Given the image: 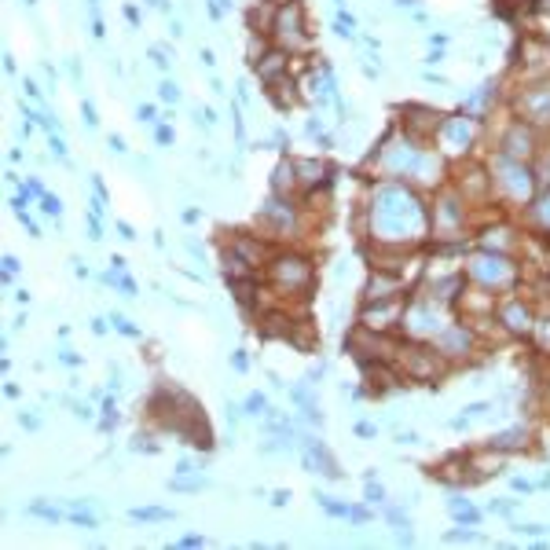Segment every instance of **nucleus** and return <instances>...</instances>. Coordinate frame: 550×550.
<instances>
[{"label": "nucleus", "instance_id": "nucleus-22", "mask_svg": "<svg viewBox=\"0 0 550 550\" xmlns=\"http://www.w3.org/2000/svg\"><path fill=\"white\" fill-rule=\"evenodd\" d=\"M290 502V492H272V506H286Z\"/></svg>", "mask_w": 550, "mask_h": 550}, {"label": "nucleus", "instance_id": "nucleus-20", "mask_svg": "<svg viewBox=\"0 0 550 550\" xmlns=\"http://www.w3.org/2000/svg\"><path fill=\"white\" fill-rule=\"evenodd\" d=\"M22 88H26V96H29V99H41V88H37V84L29 81V77H26V81H22Z\"/></svg>", "mask_w": 550, "mask_h": 550}, {"label": "nucleus", "instance_id": "nucleus-11", "mask_svg": "<svg viewBox=\"0 0 550 550\" xmlns=\"http://www.w3.org/2000/svg\"><path fill=\"white\" fill-rule=\"evenodd\" d=\"M52 154H55V158L63 161V165H70V158H66V143H63V139H59V132L52 136Z\"/></svg>", "mask_w": 550, "mask_h": 550}, {"label": "nucleus", "instance_id": "nucleus-5", "mask_svg": "<svg viewBox=\"0 0 550 550\" xmlns=\"http://www.w3.org/2000/svg\"><path fill=\"white\" fill-rule=\"evenodd\" d=\"M110 327L118 330V334H125V338H143V330H139L132 319H125L121 312H110Z\"/></svg>", "mask_w": 550, "mask_h": 550}, {"label": "nucleus", "instance_id": "nucleus-19", "mask_svg": "<svg viewBox=\"0 0 550 550\" xmlns=\"http://www.w3.org/2000/svg\"><path fill=\"white\" fill-rule=\"evenodd\" d=\"M231 367H235V370H246V367H250V360H246L242 352H235V356H231Z\"/></svg>", "mask_w": 550, "mask_h": 550}, {"label": "nucleus", "instance_id": "nucleus-28", "mask_svg": "<svg viewBox=\"0 0 550 550\" xmlns=\"http://www.w3.org/2000/svg\"><path fill=\"white\" fill-rule=\"evenodd\" d=\"M4 272L15 275V272H19V261H15V257H4Z\"/></svg>", "mask_w": 550, "mask_h": 550}, {"label": "nucleus", "instance_id": "nucleus-26", "mask_svg": "<svg viewBox=\"0 0 550 550\" xmlns=\"http://www.w3.org/2000/svg\"><path fill=\"white\" fill-rule=\"evenodd\" d=\"M125 19H129V22H132V26H139V11H136V7H132V4H125Z\"/></svg>", "mask_w": 550, "mask_h": 550}, {"label": "nucleus", "instance_id": "nucleus-8", "mask_svg": "<svg viewBox=\"0 0 550 550\" xmlns=\"http://www.w3.org/2000/svg\"><path fill=\"white\" fill-rule=\"evenodd\" d=\"M158 96L165 99V103H180V88H176L173 81H161L158 84Z\"/></svg>", "mask_w": 550, "mask_h": 550}, {"label": "nucleus", "instance_id": "nucleus-32", "mask_svg": "<svg viewBox=\"0 0 550 550\" xmlns=\"http://www.w3.org/2000/svg\"><path fill=\"white\" fill-rule=\"evenodd\" d=\"M356 433H360V437H370V433H374V425H370V422H360V425H356Z\"/></svg>", "mask_w": 550, "mask_h": 550}, {"label": "nucleus", "instance_id": "nucleus-27", "mask_svg": "<svg viewBox=\"0 0 550 550\" xmlns=\"http://www.w3.org/2000/svg\"><path fill=\"white\" fill-rule=\"evenodd\" d=\"M202 216V209H183V224H195Z\"/></svg>", "mask_w": 550, "mask_h": 550}, {"label": "nucleus", "instance_id": "nucleus-17", "mask_svg": "<svg viewBox=\"0 0 550 550\" xmlns=\"http://www.w3.org/2000/svg\"><path fill=\"white\" fill-rule=\"evenodd\" d=\"M59 360H63L66 367H81V356H74L70 348H63V352H59Z\"/></svg>", "mask_w": 550, "mask_h": 550}, {"label": "nucleus", "instance_id": "nucleus-13", "mask_svg": "<svg viewBox=\"0 0 550 550\" xmlns=\"http://www.w3.org/2000/svg\"><path fill=\"white\" fill-rule=\"evenodd\" d=\"M81 110H84V125H88V129H96V125H99V118H96V106H92L88 99H84V103H81Z\"/></svg>", "mask_w": 550, "mask_h": 550}, {"label": "nucleus", "instance_id": "nucleus-12", "mask_svg": "<svg viewBox=\"0 0 550 550\" xmlns=\"http://www.w3.org/2000/svg\"><path fill=\"white\" fill-rule=\"evenodd\" d=\"M154 139H158V143H173V139H176L173 125H158V129H154Z\"/></svg>", "mask_w": 550, "mask_h": 550}, {"label": "nucleus", "instance_id": "nucleus-18", "mask_svg": "<svg viewBox=\"0 0 550 550\" xmlns=\"http://www.w3.org/2000/svg\"><path fill=\"white\" fill-rule=\"evenodd\" d=\"M106 143H110V151H114V154H125V139H121L118 132H114L110 139H106Z\"/></svg>", "mask_w": 550, "mask_h": 550}, {"label": "nucleus", "instance_id": "nucleus-31", "mask_svg": "<svg viewBox=\"0 0 550 550\" xmlns=\"http://www.w3.org/2000/svg\"><path fill=\"white\" fill-rule=\"evenodd\" d=\"M92 187H96L99 198H106V187H103V180H99V176H92Z\"/></svg>", "mask_w": 550, "mask_h": 550}, {"label": "nucleus", "instance_id": "nucleus-2", "mask_svg": "<svg viewBox=\"0 0 550 550\" xmlns=\"http://www.w3.org/2000/svg\"><path fill=\"white\" fill-rule=\"evenodd\" d=\"M173 510H161V506H136L129 510V521H173Z\"/></svg>", "mask_w": 550, "mask_h": 550}, {"label": "nucleus", "instance_id": "nucleus-14", "mask_svg": "<svg viewBox=\"0 0 550 550\" xmlns=\"http://www.w3.org/2000/svg\"><path fill=\"white\" fill-rule=\"evenodd\" d=\"M151 59H154V66H158V70H169V66H173V59H165V52H161V48H151Z\"/></svg>", "mask_w": 550, "mask_h": 550}, {"label": "nucleus", "instance_id": "nucleus-23", "mask_svg": "<svg viewBox=\"0 0 550 550\" xmlns=\"http://www.w3.org/2000/svg\"><path fill=\"white\" fill-rule=\"evenodd\" d=\"M176 473H195V462H191V459H180V462H176Z\"/></svg>", "mask_w": 550, "mask_h": 550}, {"label": "nucleus", "instance_id": "nucleus-1", "mask_svg": "<svg viewBox=\"0 0 550 550\" xmlns=\"http://www.w3.org/2000/svg\"><path fill=\"white\" fill-rule=\"evenodd\" d=\"M305 466L312 470H319L323 477H330V481H341V470H338V462H334V455L327 451V447L319 444V440H308L305 444Z\"/></svg>", "mask_w": 550, "mask_h": 550}, {"label": "nucleus", "instance_id": "nucleus-4", "mask_svg": "<svg viewBox=\"0 0 550 550\" xmlns=\"http://www.w3.org/2000/svg\"><path fill=\"white\" fill-rule=\"evenodd\" d=\"M26 514L41 517V521H48V524H59V521H66V514H63V510H55V506H44V502H29V506H26Z\"/></svg>", "mask_w": 550, "mask_h": 550}, {"label": "nucleus", "instance_id": "nucleus-9", "mask_svg": "<svg viewBox=\"0 0 550 550\" xmlns=\"http://www.w3.org/2000/svg\"><path fill=\"white\" fill-rule=\"evenodd\" d=\"M129 451H147V455H154V451H158V444H151V437H139V433H136L132 444H129Z\"/></svg>", "mask_w": 550, "mask_h": 550}, {"label": "nucleus", "instance_id": "nucleus-25", "mask_svg": "<svg viewBox=\"0 0 550 550\" xmlns=\"http://www.w3.org/2000/svg\"><path fill=\"white\" fill-rule=\"evenodd\" d=\"M224 415H228V422H231V425L238 422V407H235V404H224Z\"/></svg>", "mask_w": 550, "mask_h": 550}, {"label": "nucleus", "instance_id": "nucleus-21", "mask_svg": "<svg viewBox=\"0 0 550 550\" xmlns=\"http://www.w3.org/2000/svg\"><path fill=\"white\" fill-rule=\"evenodd\" d=\"M118 231H121V238H129V242H136V238H139V235H136V231H132V228H129V224H125V220H121V224H118Z\"/></svg>", "mask_w": 550, "mask_h": 550}, {"label": "nucleus", "instance_id": "nucleus-30", "mask_svg": "<svg viewBox=\"0 0 550 550\" xmlns=\"http://www.w3.org/2000/svg\"><path fill=\"white\" fill-rule=\"evenodd\" d=\"M488 510H495V514H510V510H514V506H510V502H492V506H488Z\"/></svg>", "mask_w": 550, "mask_h": 550}, {"label": "nucleus", "instance_id": "nucleus-3", "mask_svg": "<svg viewBox=\"0 0 550 550\" xmlns=\"http://www.w3.org/2000/svg\"><path fill=\"white\" fill-rule=\"evenodd\" d=\"M202 488H213V481H209V477H187V481H183L180 473L169 481V492H202Z\"/></svg>", "mask_w": 550, "mask_h": 550}, {"label": "nucleus", "instance_id": "nucleus-7", "mask_svg": "<svg viewBox=\"0 0 550 550\" xmlns=\"http://www.w3.org/2000/svg\"><path fill=\"white\" fill-rule=\"evenodd\" d=\"M246 415H268V400L261 393H250L246 396Z\"/></svg>", "mask_w": 550, "mask_h": 550}, {"label": "nucleus", "instance_id": "nucleus-24", "mask_svg": "<svg viewBox=\"0 0 550 550\" xmlns=\"http://www.w3.org/2000/svg\"><path fill=\"white\" fill-rule=\"evenodd\" d=\"M92 334L103 338V334H106V319H99V315H96V319H92Z\"/></svg>", "mask_w": 550, "mask_h": 550}, {"label": "nucleus", "instance_id": "nucleus-16", "mask_svg": "<svg viewBox=\"0 0 550 550\" xmlns=\"http://www.w3.org/2000/svg\"><path fill=\"white\" fill-rule=\"evenodd\" d=\"M136 121H143V125H151V121H154V106H151V103H143V106L136 110Z\"/></svg>", "mask_w": 550, "mask_h": 550}, {"label": "nucleus", "instance_id": "nucleus-33", "mask_svg": "<svg viewBox=\"0 0 550 550\" xmlns=\"http://www.w3.org/2000/svg\"><path fill=\"white\" fill-rule=\"evenodd\" d=\"M15 301H19V305H29V290H15Z\"/></svg>", "mask_w": 550, "mask_h": 550}, {"label": "nucleus", "instance_id": "nucleus-10", "mask_svg": "<svg viewBox=\"0 0 550 550\" xmlns=\"http://www.w3.org/2000/svg\"><path fill=\"white\" fill-rule=\"evenodd\" d=\"M367 502H385V488L374 484L370 477H367Z\"/></svg>", "mask_w": 550, "mask_h": 550}, {"label": "nucleus", "instance_id": "nucleus-34", "mask_svg": "<svg viewBox=\"0 0 550 550\" xmlns=\"http://www.w3.org/2000/svg\"><path fill=\"white\" fill-rule=\"evenodd\" d=\"M466 411H470V415H484V411H488V404H470Z\"/></svg>", "mask_w": 550, "mask_h": 550}, {"label": "nucleus", "instance_id": "nucleus-35", "mask_svg": "<svg viewBox=\"0 0 550 550\" xmlns=\"http://www.w3.org/2000/svg\"><path fill=\"white\" fill-rule=\"evenodd\" d=\"M22 4H29V7H33V4H37V0H22Z\"/></svg>", "mask_w": 550, "mask_h": 550}, {"label": "nucleus", "instance_id": "nucleus-29", "mask_svg": "<svg viewBox=\"0 0 550 550\" xmlns=\"http://www.w3.org/2000/svg\"><path fill=\"white\" fill-rule=\"evenodd\" d=\"M180 547H202V536H183Z\"/></svg>", "mask_w": 550, "mask_h": 550}, {"label": "nucleus", "instance_id": "nucleus-6", "mask_svg": "<svg viewBox=\"0 0 550 550\" xmlns=\"http://www.w3.org/2000/svg\"><path fill=\"white\" fill-rule=\"evenodd\" d=\"M41 209H44L48 216H55V220L63 216V202H59V195H52V191H44V195H41Z\"/></svg>", "mask_w": 550, "mask_h": 550}, {"label": "nucleus", "instance_id": "nucleus-15", "mask_svg": "<svg viewBox=\"0 0 550 550\" xmlns=\"http://www.w3.org/2000/svg\"><path fill=\"white\" fill-rule=\"evenodd\" d=\"M19 422H22V429H29V433L41 429V418H37V415H19Z\"/></svg>", "mask_w": 550, "mask_h": 550}]
</instances>
